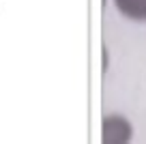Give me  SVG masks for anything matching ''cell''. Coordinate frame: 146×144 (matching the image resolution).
<instances>
[{
	"label": "cell",
	"instance_id": "cell-1",
	"mask_svg": "<svg viewBox=\"0 0 146 144\" xmlns=\"http://www.w3.org/2000/svg\"><path fill=\"white\" fill-rule=\"evenodd\" d=\"M114 5L125 17L146 22V0H114Z\"/></svg>",
	"mask_w": 146,
	"mask_h": 144
}]
</instances>
